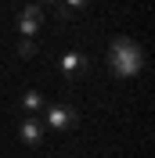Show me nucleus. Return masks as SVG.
Segmentation results:
<instances>
[{
	"label": "nucleus",
	"instance_id": "7",
	"mask_svg": "<svg viewBox=\"0 0 155 158\" xmlns=\"http://www.w3.org/2000/svg\"><path fill=\"white\" fill-rule=\"evenodd\" d=\"M22 108H29V111H40V108H43V94H36V90H29V94L22 97Z\"/></svg>",
	"mask_w": 155,
	"mask_h": 158
},
{
	"label": "nucleus",
	"instance_id": "5",
	"mask_svg": "<svg viewBox=\"0 0 155 158\" xmlns=\"http://www.w3.org/2000/svg\"><path fill=\"white\" fill-rule=\"evenodd\" d=\"M87 54H79V50H69V54H61V72H65V79H79L83 72H87Z\"/></svg>",
	"mask_w": 155,
	"mask_h": 158
},
{
	"label": "nucleus",
	"instance_id": "4",
	"mask_svg": "<svg viewBox=\"0 0 155 158\" xmlns=\"http://www.w3.org/2000/svg\"><path fill=\"white\" fill-rule=\"evenodd\" d=\"M43 129H47V126H43L36 115H25V118L18 122V140L25 144V148H36L40 140H43Z\"/></svg>",
	"mask_w": 155,
	"mask_h": 158
},
{
	"label": "nucleus",
	"instance_id": "1",
	"mask_svg": "<svg viewBox=\"0 0 155 158\" xmlns=\"http://www.w3.org/2000/svg\"><path fill=\"white\" fill-rule=\"evenodd\" d=\"M108 69H112V76H119V79L137 76V72L144 69V50L137 47L130 36H116L112 43H108Z\"/></svg>",
	"mask_w": 155,
	"mask_h": 158
},
{
	"label": "nucleus",
	"instance_id": "8",
	"mask_svg": "<svg viewBox=\"0 0 155 158\" xmlns=\"http://www.w3.org/2000/svg\"><path fill=\"white\" fill-rule=\"evenodd\" d=\"M18 54L22 58H33L36 54V40H18Z\"/></svg>",
	"mask_w": 155,
	"mask_h": 158
},
{
	"label": "nucleus",
	"instance_id": "6",
	"mask_svg": "<svg viewBox=\"0 0 155 158\" xmlns=\"http://www.w3.org/2000/svg\"><path fill=\"white\" fill-rule=\"evenodd\" d=\"M87 4H90V0H61L58 15H61V18H69L72 11H87Z\"/></svg>",
	"mask_w": 155,
	"mask_h": 158
},
{
	"label": "nucleus",
	"instance_id": "2",
	"mask_svg": "<svg viewBox=\"0 0 155 158\" xmlns=\"http://www.w3.org/2000/svg\"><path fill=\"white\" fill-rule=\"evenodd\" d=\"M40 122L51 126V129H58V133H65V129H72L79 122V111L72 104H65V101H54V104H43V118Z\"/></svg>",
	"mask_w": 155,
	"mask_h": 158
},
{
	"label": "nucleus",
	"instance_id": "9",
	"mask_svg": "<svg viewBox=\"0 0 155 158\" xmlns=\"http://www.w3.org/2000/svg\"><path fill=\"white\" fill-rule=\"evenodd\" d=\"M40 7H43V4H47V7H61V0H36Z\"/></svg>",
	"mask_w": 155,
	"mask_h": 158
},
{
	"label": "nucleus",
	"instance_id": "3",
	"mask_svg": "<svg viewBox=\"0 0 155 158\" xmlns=\"http://www.w3.org/2000/svg\"><path fill=\"white\" fill-rule=\"evenodd\" d=\"M18 36L22 40H36V32H40V25H43V7L40 4H25V7L18 11Z\"/></svg>",
	"mask_w": 155,
	"mask_h": 158
}]
</instances>
